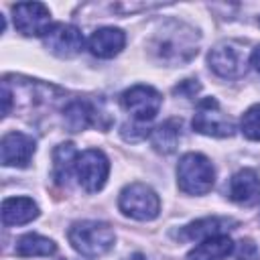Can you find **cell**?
Instances as JSON below:
<instances>
[{"label": "cell", "instance_id": "1", "mask_svg": "<svg viewBox=\"0 0 260 260\" xmlns=\"http://www.w3.org/2000/svg\"><path fill=\"white\" fill-rule=\"evenodd\" d=\"M150 51L162 63L183 65L197 55V32L179 20H169L154 32Z\"/></svg>", "mask_w": 260, "mask_h": 260}, {"label": "cell", "instance_id": "21", "mask_svg": "<svg viewBox=\"0 0 260 260\" xmlns=\"http://www.w3.org/2000/svg\"><path fill=\"white\" fill-rule=\"evenodd\" d=\"M240 130L248 140H260V104L246 110L240 122Z\"/></svg>", "mask_w": 260, "mask_h": 260}, {"label": "cell", "instance_id": "13", "mask_svg": "<svg viewBox=\"0 0 260 260\" xmlns=\"http://www.w3.org/2000/svg\"><path fill=\"white\" fill-rule=\"evenodd\" d=\"M236 221L230 217H219V215H209V217H201L195 219L191 223H187L185 228H181L177 232L179 240H187V242H201L205 238L223 234L225 230H230V225H234Z\"/></svg>", "mask_w": 260, "mask_h": 260}, {"label": "cell", "instance_id": "17", "mask_svg": "<svg viewBox=\"0 0 260 260\" xmlns=\"http://www.w3.org/2000/svg\"><path fill=\"white\" fill-rule=\"evenodd\" d=\"M63 122L69 128V132H81L83 128H87L89 124H100L98 122V114H95V106L85 102V100H73L65 106L63 110Z\"/></svg>", "mask_w": 260, "mask_h": 260}, {"label": "cell", "instance_id": "2", "mask_svg": "<svg viewBox=\"0 0 260 260\" xmlns=\"http://www.w3.org/2000/svg\"><path fill=\"white\" fill-rule=\"evenodd\" d=\"M69 244L73 246L75 252H79L85 258H98L104 256L106 252L112 250L114 246V230L95 219H85V221H75L69 232H67Z\"/></svg>", "mask_w": 260, "mask_h": 260}, {"label": "cell", "instance_id": "24", "mask_svg": "<svg viewBox=\"0 0 260 260\" xmlns=\"http://www.w3.org/2000/svg\"><path fill=\"white\" fill-rule=\"evenodd\" d=\"M250 63H252V65H254V69L260 73V45L252 51V55H250Z\"/></svg>", "mask_w": 260, "mask_h": 260}, {"label": "cell", "instance_id": "11", "mask_svg": "<svg viewBox=\"0 0 260 260\" xmlns=\"http://www.w3.org/2000/svg\"><path fill=\"white\" fill-rule=\"evenodd\" d=\"M35 154V138L24 132H6L0 142V156L4 167H26Z\"/></svg>", "mask_w": 260, "mask_h": 260}, {"label": "cell", "instance_id": "4", "mask_svg": "<svg viewBox=\"0 0 260 260\" xmlns=\"http://www.w3.org/2000/svg\"><path fill=\"white\" fill-rule=\"evenodd\" d=\"M118 207L124 215L132 219L150 221L160 211V199L146 183H130L120 191Z\"/></svg>", "mask_w": 260, "mask_h": 260}, {"label": "cell", "instance_id": "16", "mask_svg": "<svg viewBox=\"0 0 260 260\" xmlns=\"http://www.w3.org/2000/svg\"><path fill=\"white\" fill-rule=\"evenodd\" d=\"M234 252V242L225 234H217L197 242V246L187 254V260H223Z\"/></svg>", "mask_w": 260, "mask_h": 260}, {"label": "cell", "instance_id": "12", "mask_svg": "<svg viewBox=\"0 0 260 260\" xmlns=\"http://www.w3.org/2000/svg\"><path fill=\"white\" fill-rule=\"evenodd\" d=\"M228 197L244 207L260 205V177L252 169L238 171L228 185Z\"/></svg>", "mask_w": 260, "mask_h": 260}, {"label": "cell", "instance_id": "9", "mask_svg": "<svg viewBox=\"0 0 260 260\" xmlns=\"http://www.w3.org/2000/svg\"><path fill=\"white\" fill-rule=\"evenodd\" d=\"M14 26L26 37H45L51 24V10L41 2H20L12 6Z\"/></svg>", "mask_w": 260, "mask_h": 260}, {"label": "cell", "instance_id": "25", "mask_svg": "<svg viewBox=\"0 0 260 260\" xmlns=\"http://www.w3.org/2000/svg\"><path fill=\"white\" fill-rule=\"evenodd\" d=\"M128 260H146V256L144 254H132Z\"/></svg>", "mask_w": 260, "mask_h": 260}, {"label": "cell", "instance_id": "23", "mask_svg": "<svg viewBox=\"0 0 260 260\" xmlns=\"http://www.w3.org/2000/svg\"><path fill=\"white\" fill-rule=\"evenodd\" d=\"M173 91H175L177 95H183V98H193V95L199 91V83H197V79H185V81H181Z\"/></svg>", "mask_w": 260, "mask_h": 260}, {"label": "cell", "instance_id": "6", "mask_svg": "<svg viewBox=\"0 0 260 260\" xmlns=\"http://www.w3.org/2000/svg\"><path fill=\"white\" fill-rule=\"evenodd\" d=\"M110 175V160L98 148H87L77 154L75 160V179L87 193H98Z\"/></svg>", "mask_w": 260, "mask_h": 260}, {"label": "cell", "instance_id": "8", "mask_svg": "<svg viewBox=\"0 0 260 260\" xmlns=\"http://www.w3.org/2000/svg\"><path fill=\"white\" fill-rule=\"evenodd\" d=\"M120 104L136 122H144L146 124L148 120H152L158 114V110L162 106V98L154 87L138 83V85L128 87L122 93Z\"/></svg>", "mask_w": 260, "mask_h": 260}, {"label": "cell", "instance_id": "10", "mask_svg": "<svg viewBox=\"0 0 260 260\" xmlns=\"http://www.w3.org/2000/svg\"><path fill=\"white\" fill-rule=\"evenodd\" d=\"M43 43L53 55H57L61 59H69V57H75L81 53L85 41H83V35L77 26L57 22L43 37Z\"/></svg>", "mask_w": 260, "mask_h": 260}, {"label": "cell", "instance_id": "19", "mask_svg": "<svg viewBox=\"0 0 260 260\" xmlns=\"http://www.w3.org/2000/svg\"><path fill=\"white\" fill-rule=\"evenodd\" d=\"M181 120L177 118H169L165 120L162 124H158L152 134H150V142H152V148L160 154H171L177 146H179V140H181Z\"/></svg>", "mask_w": 260, "mask_h": 260}, {"label": "cell", "instance_id": "18", "mask_svg": "<svg viewBox=\"0 0 260 260\" xmlns=\"http://www.w3.org/2000/svg\"><path fill=\"white\" fill-rule=\"evenodd\" d=\"M77 150L73 142H63L53 150V179L57 185L65 187L69 185L71 175H75V160H77Z\"/></svg>", "mask_w": 260, "mask_h": 260}, {"label": "cell", "instance_id": "15", "mask_svg": "<svg viewBox=\"0 0 260 260\" xmlns=\"http://www.w3.org/2000/svg\"><path fill=\"white\" fill-rule=\"evenodd\" d=\"M39 217V205L30 197H6L2 201V223L24 225Z\"/></svg>", "mask_w": 260, "mask_h": 260}, {"label": "cell", "instance_id": "5", "mask_svg": "<svg viewBox=\"0 0 260 260\" xmlns=\"http://www.w3.org/2000/svg\"><path fill=\"white\" fill-rule=\"evenodd\" d=\"M193 130L205 136L228 138L234 134L236 126H234V120L221 110L215 98H203L197 104L195 114H193Z\"/></svg>", "mask_w": 260, "mask_h": 260}, {"label": "cell", "instance_id": "7", "mask_svg": "<svg viewBox=\"0 0 260 260\" xmlns=\"http://www.w3.org/2000/svg\"><path fill=\"white\" fill-rule=\"evenodd\" d=\"M209 67L223 79H236L246 73V51L240 43L236 41H221L217 43L209 55H207Z\"/></svg>", "mask_w": 260, "mask_h": 260}, {"label": "cell", "instance_id": "14", "mask_svg": "<svg viewBox=\"0 0 260 260\" xmlns=\"http://www.w3.org/2000/svg\"><path fill=\"white\" fill-rule=\"evenodd\" d=\"M126 45V35L122 28H114V26H104L91 32L87 47L91 51V55L100 57V59H110L114 55H118Z\"/></svg>", "mask_w": 260, "mask_h": 260}, {"label": "cell", "instance_id": "22", "mask_svg": "<svg viewBox=\"0 0 260 260\" xmlns=\"http://www.w3.org/2000/svg\"><path fill=\"white\" fill-rule=\"evenodd\" d=\"M236 258L238 260H258V248L250 240H240L236 246Z\"/></svg>", "mask_w": 260, "mask_h": 260}, {"label": "cell", "instance_id": "3", "mask_svg": "<svg viewBox=\"0 0 260 260\" xmlns=\"http://www.w3.org/2000/svg\"><path fill=\"white\" fill-rule=\"evenodd\" d=\"M179 189L187 195H205L215 183V169L201 152H187L177 165Z\"/></svg>", "mask_w": 260, "mask_h": 260}, {"label": "cell", "instance_id": "20", "mask_svg": "<svg viewBox=\"0 0 260 260\" xmlns=\"http://www.w3.org/2000/svg\"><path fill=\"white\" fill-rule=\"evenodd\" d=\"M16 256L20 258H30V256H51L57 252V244L45 236L39 234H24L16 240L14 246Z\"/></svg>", "mask_w": 260, "mask_h": 260}]
</instances>
